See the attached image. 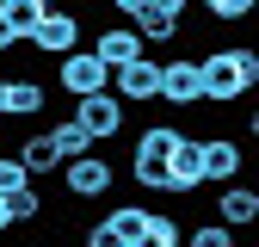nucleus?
<instances>
[{
  "label": "nucleus",
  "instance_id": "obj_6",
  "mask_svg": "<svg viewBox=\"0 0 259 247\" xmlns=\"http://www.w3.org/2000/svg\"><path fill=\"white\" fill-rule=\"evenodd\" d=\"M160 192H167V198H191V192H204V148H198V136H179V142H173V161H167Z\"/></svg>",
  "mask_w": 259,
  "mask_h": 247
},
{
  "label": "nucleus",
  "instance_id": "obj_27",
  "mask_svg": "<svg viewBox=\"0 0 259 247\" xmlns=\"http://www.w3.org/2000/svg\"><path fill=\"white\" fill-rule=\"evenodd\" d=\"M0 247H7V235H0Z\"/></svg>",
  "mask_w": 259,
  "mask_h": 247
},
{
  "label": "nucleus",
  "instance_id": "obj_24",
  "mask_svg": "<svg viewBox=\"0 0 259 247\" xmlns=\"http://www.w3.org/2000/svg\"><path fill=\"white\" fill-rule=\"evenodd\" d=\"M87 247H117V235L99 223V216H93V223H87Z\"/></svg>",
  "mask_w": 259,
  "mask_h": 247
},
{
  "label": "nucleus",
  "instance_id": "obj_20",
  "mask_svg": "<svg viewBox=\"0 0 259 247\" xmlns=\"http://www.w3.org/2000/svg\"><path fill=\"white\" fill-rule=\"evenodd\" d=\"M44 136H50V148H56V161H62V167L80 161V154H93V142L74 130V124H56V130H44Z\"/></svg>",
  "mask_w": 259,
  "mask_h": 247
},
{
  "label": "nucleus",
  "instance_id": "obj_10",
  "mask_svg": "<svg viewBox=\"0 0 259 247\" xmlns=\"http://www.w3.org/2000/svg\"><path fill=\"white\" fill-rule=\"evenodd\" d=\"M160 99L167 105H204V80H198V56H167L160 62Z\"/></svg>",
  "mask_w": 259,
  "mask_h": 247
},
{
  "label": "nucleus",
  "instance_id": "obj_5",
  "mask_svg": "<svg viewBox=\"0 0 259 247\" xmlns=\"http://www.w3.org/2000/svg\"><path fill=\"white\" fill-rule=\"evenodd\" d=\"M74 130L99 148V142H117V130H123V105L111 99V93H93V99H74Z\"/></svg>",
  "mask_w": 259,
  "mask_h": 247
},
{
  "label": "nucleus",
  "instance_id": "obj_11",
  "mask_svg": "<svg viewBox=\"0 0 259 247\" xmlns=\"http://www.w3.org/2000/svg\"><path fill=\"white\" fill-rule=\"evenodd\" d=\"M204 185H241V167H247V154L235 136H204Z\"/></svg>",
  "mask_w": 259,
  "mask_h": 247
},
{
  "label": "nucleus",
  "instance_id": "obj_26",
  "mask_svg": "<svg viewBox=\"0 0 259 247\" xmlns=\"http://www.w3.org/2000/svg\"><path fill=\"white\" fill-rule=\"evenodd\" d=\"M0 235H7V198H0Z\"/></svg>",
  "mask_w": 259,
  "mask_h": 247
},
{
  "label": "nucleus",
  "instance_id": "obj_15",
  "mask_svg": "<svg viewBox=\"0 0 259 247\" xmlns=\"http://www.w3.org/2000/svg\"><path fill=\"white\" fill-rule=\"evenodd\" d=\"M50 0H0V25L13 31V44H31V31L44 25Z\"/></svg>",
  "mask_w": 259,
  "mask_h": 247
},
{
  "label": "nucleus",
  "instance_id": "obj_4",
  "mask_svg": "<svg viewBox=\"0 0 259 247\" xmlns=\"http://www.w3.org/2000/svg\"><path fill=\"white\" fill-rule=\"evenodd\" d=\"M111 161L105 154H80V161H68L62 167V192H68L74 204H99V198H111Z\"/></svg>",
  "mask_w": 259,
  "mask_h": 247
},
{
  "label": "nucleus",
  "instance_id": "obj_9",
  "mask_svg": "<svg viewBox=\"0 0 259 247\" xmlns=\"http://www.w3.org/2000/svg\"><path fill=\"white\" fill-rule=\"evenodd\" d=\"M31 50H37V56H56V62L74 56V50H80V19H74L68 7H50L44 25L31 31Z\"/></svg>",
  "mask_w": 259,
  "mask_h": 247
},
{
  "label": "nucleus",
  "instance_id": "obj_7",
  "mask_svg": "<svg viewBox=\"0 0 259 247\" xmlns=\"http://www.w3.org/2000/svg\"><path fill=\"white\" fill-rule=\"evenodd\" d=\"M111 99H117L123 111L160 99V56H142V62H130V68H117V74H111Z\"/></svg>",
  "mask_w": 259,
  "mask_h": 247
},
{
  "label": "nucleus",
  "instance_id": "obj_19",
  "mask_svg": "<svg viewBox=\"0 0 259 247\" xmlns=\"http://www.w3.org/2000/svg\"><path fill=\"white\" fill-rule=\"evenodd\" d=\"M136 247H185V229H179V216H167V210H154Z\"/></svg>",
  "mask_w": 259,
  "mask_h": 247
},
{
  "label": "nucleus",
  "instance_id": "obj_22",
  "mask_svg": "<svg viewBox=\"0 0 259 247\" xmlns=\"http://www.w3.org/2000/svg\"><path fill=\"white\" fill-rule=\"evenodd\" d=\"M25 185H31V179H25V167L13 161V154H0V198H13V192H25Z\"/></svg>",
  "mask_w": 259,
  "mask_h": 247
},
{
  "label": "nucleus",
  "instance_id": "obj_18",
  "mask_svg": "<svg viewBox=\"0 0 259 247\" xmlns=\"http://www.w3.org/2000/svg\"><path fill=\"white\" fill-rule=\"evenodd\" d=\"M44 223V192L37 185H25V192L7 198V229H37Z\"/></svg>",
  "mask_w": 259,
  "mask_h": 247
},
{
  "label": "nucleus",
  "instance_id": "obj_8",
  "mask_svg": "<svg viewBox=\"0 0 259 247\" xmlns=\"http://www.w3.org/2000/svg\"><path fill=\"white\" fill-rule=\"evenodd\" d=\"M56 80H62V93H68V99H93V93H111V74L99 68V56H93V50H74V56H62Z\"/></svg>",
  "mask_w": 259,
  "mask_h": 247
},
{
  "label": "nucleus",
  "instance_id": "obj_12",
  "mask_svg": "<svg viewBox=\"0 0 259 247\" xmlns=\"http://www.w3.org/2000/svg\"><path fill=\"white\" fill-rule=\"evenodd\" d=\"M93 56H99V68H105V74H117V68H130V62H142L148 44H142L130 25H105V31H99V44H93Z\"/></svg>",
  "mask_w": 259,
  "mask_h": 247
},
{
  "label": "nucleus",
  "instance_id": "obj_25",
  "mask_svg": "<svg viewBox=\"0 0 259 247\" xmlns=\"http://www.w3.org/2000/svg\"><path fill=\"white\" fill-rule=\"evenodd\" d=\"M7 50H13V31H7V25H0V56H7Z\"/></svg>",
  "mask_w": 259,
  "mask_h": 247
},
{
  "label": "nucleus",
  "instance_id": "obj_1",
  "mask_svg": "<svg viewBox=\"0 0 259 247\" xmlns=\"http://www.w3.org/2000/svg\"><path fill=\"white\" fill-rule=\"evenodd\" d=\"M198 80H204V99L210 105H235L259 87V50L229 44V50H204L198 56Z\"/></svg>",
  "mask_w": 259,
  "mask_h": 247
},
{
  "label": "nucleus",
  "instance_id": "obj_2",
  "mask_svg": "<svg viewBox=\"0 0 259 247\" xmlns=\"http://www.w3.org/2000/svg\"><path fill=\"white\" fill-rule=\"evenodd\" d=\"M173 142H179L173 124H148V130L136 136V148H130V179H136L142 192H160V179H167V161H173Z\"/></svg>",
  "mask_w": 259,
  "mask_h": 247
},
{
  "label": "nucleus",
  "instance_id": "obj_17",
  "mask_svg": "<svg viewBox=\"0 0 259 247\" xmlns=\"http://www.w3.org/2000/svg\"><path fill=\"white\" fill-rule=\"evenodd\" d=\"M13 161L25 167V179H31V185H37V173H62V161H56V148H50V136H44V130H37V136H25Z\"/></svg>",
  "mask_w": 259,
  "mask_h": 247
},
{
  "label": "nucleus",
  "instance_id": "obj_21",
  "mask_svg": "<svg viewBox=\"0 0 259 247\" xmlns=\"http://www.w3.org/2000/svg\"><path fill=\"white\" fill-rule=\"evenodd\" d=\"M185 247H235V229H222V223H198L185 235Z\"/></svg>",
  "mask_w": 259,
  "mask_h": 247
},
{
  "label": "nucleus",
  "instance_id": "obj_3",
  "mask_svg": "<svg viewBox=\"0 0 259 247\" xmlns=\"http://www.w3.org/2000/svg\"><path fill=\"white\" fill-rule=\"evenodd\" d=\"M111 13L117 19H130V31L148 44H167V37H179V19H185V7L179 0H111Z\"/></svg>",
  "mask_w": 259,
  "mask_h": 247
},
{
  "label": "nucleus",
  "instance_id": "obj_23",
  "mask_svg": "<svg viewBox=\"0 0 259 247\" xmlns=\"http://www.w3.org/2000/svg\"><path fill=\"white\" fill-rule=\"evenodd\" d=\"M253 7L247 0H210V19H222V25H235V19H247Z\"/></svg>",
  "mask_w": 259,
  "mask_h": 247
},
{
  "label": "nucleus",
  "instance_id": "obj_16",
  "mask_svg": "<svg viewBox=\"0 0 259 247\" xmlns=\"http://www.w3.org/2000/svg\"><path fill=\"white\" fill-rule=\"evenodd\" d=\"M148 216H154L148 204H111V210L99 216V223L117 235V247H136V241H142V229H148Z\"/></svg>",
  "mask_w": 259,
  "mask_h": 247
},
{
  "label": "nucleus",
  "instance_id": "obj_13",
  "mask_svg": "<svg viewBox=\"0 0 259 247\" xmlns=\"http://www.w3.org/2000/svg\"><path fill=\"white\" fill-rule=\"evenodd\" d=\"M50 105V87L37 74H13V80H0V117H37Z\"/></svg>",
  "mask_w": 259,
  "mask_h": 247
},
{
  "label": "nucleus",
  "instance_id": "obj_14",
  "mask_svg": "<svg viewBox=\"0 0 259 247\" xmlns=\"http://www.w3.org/2000/svg\"><path fill=\"white\" fill-rule=\"evenodd\" d=\"M253 216H259V192H247V185H222V192H216V216H210V223L247 229Z\"/></svg>",
  "mask_w": 259,
  "mask_h": 247
}]
</instances>
